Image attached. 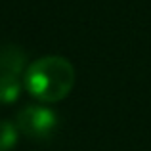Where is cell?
Segmentation results:
<instances>
[{"label": "cell", "instance_id": "6da1fadb", "mask_svg": "<svg viewBox=\"0 0 151 151\" xmlns=\"http://www.w3.org/2000/svg\"><path fill=\"white\" fill-rule=\"evenodd\" d=\"M27 92L46 103L65 100L75 86V67L61 55H46L33 61L23 77Z\"/></svg>", "mask_w": 151, "mask_h": 151}, {"label": "cell", "instance_id": "7a4b0ae2", "mask_svg": "<svg viewBox=\"0 0 151 151\" xmlns=\"http://www.w3.org/2000/svg\"><path fill=\"white\" fill-rule=\"evenodd\" d=\"M17 130L31 140H50L58 128V115L48 107L29 105L17 113Z\"/></svg>", "mask_w": 151, "mask_h": 151}, {"label": "cell", "instance_id": "3957f363", "mask_svg": "<svg viewBox=\"0 0 151 151\" xmlns=\"http://www.w3.org/2000/svg\"><path fill=\"white\" fill-rule=\"evenodd\" d=\"M27 63V54L19 46H2L0 48V71L2 75H15L23 73Z\"/></svg>", "mask_w": 151, "mask_h": 151}, {"label": "cell", "instance_id": "277c9868", "mask_svg": "<svg viewBox=\"0 0 151 151\" xmlns=\"http://www.w3.org/2000/svg\"><path fill=\"white\" fill-rule=\"evenodd\" d=\"M21 94V82L15 75H0V103H14Z\"/></svg>", "mask_w": 151, "mask_h": 151}, {"label": "cell", "instance_id": "5b68a950", "mask_svg": "<svg viewBox=\"0 0 151 151\" xmlns=\"http://www.w3.org/2000/svg\"><path fill=\"white\" fill-rule=\"evenodd\" d=\"M17 144V126L10 121H0V151H12Z\"/></svg>", "mask_w": 151, "mask_h": 151}]
</instances>
